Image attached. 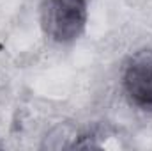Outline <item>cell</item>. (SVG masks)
Listing matches in <instances>:
<instances>
[{
    "mask_svg": "<svg viewBox=\"0 0 152 151\" xmlns=\"http://www.w3.org/2000/svg\"><path fill=\"white\" fill-rule=\"evenodd\" d=\"M124 89L138 107H152V50H140L129 59Z\"/></svg>",
    "mask_w": 152,
    "mask_h": 151,
    "instance_id": "7a4b0ae2",
    "label": "cell"
},
{
    "mask_svg": "<svg viewBox=\"0 0 152 151\" xmlns=\"http://www.w3.org/2000/svg\"><path fill=\"white\" fill-rule=\"evenodd\" d=\"M87 23V0H42L41 25L48 38L71 43L81 36Z\"/></svg>",
    "mask_w": 152,
    "mask_h": 151,
    "instance_id": "6da1fadb",
    "label": "cell"
}]
</instances>
